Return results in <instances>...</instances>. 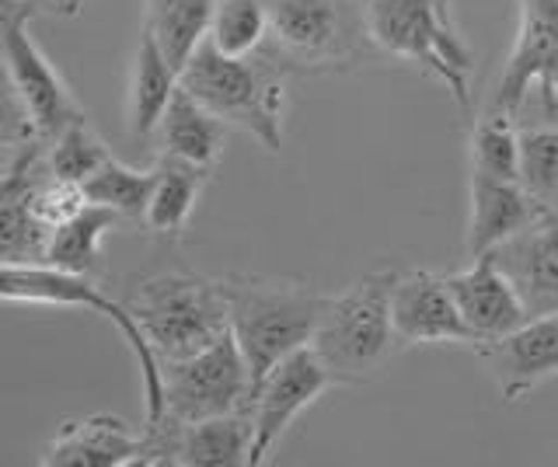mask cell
<instances>
[{
  "label": "cell",
  "mask_w": 558,
  "mask_h": 467,
  "mask_svg": "<svg viewBox=\"0 0 558 467\" xmlns=\"http://www.w3.org/2000/svg\"><path fill=\"white\" fill-rule=\"evenodd\" d=\"M220 283L227 310H231V332L258 388L276 370V362L311 345L325 315L328 293L311 290V283L301 280L252 272H227L220 275Z\"/></svg>",
  "instance_id": "cell-1"
},
{
  "label": "cell",
  "mask_w": 558,
  "mask_h": 467,
  "mask_svg": "<svg viewBox=\"0 0 558 467\" xmlns=\"http://www.w3.org/2000/svg\"><path fill=\"white\" fill-rule=\"evenodd\" d=\"M182 88L231 130L255 136L269 153L283 150L287 71L266 49L252 57H227L206 39L185 63Z\"/></svg>",
  "instance_id": "cell-2"
},
{
  "label": "cell",
  "mask_w": 558,
  "mask_h": 467,
  "mask_svg": "<svg viewBox=\"0 0 558 467\" xmlns=\"http://www.w3.org/2000/svg\"><path fill=\"white\" fill-rule=\"evenodd\" d=\"M453 0H366V36L374 53L418 66L444 84L461 112H471L475 49L461 36L450 11Z\"/></svg>",
  "instance_id": "cell-3"
},
{
  "label": "cell",
  "mask_w": 558,
  "mask_h": 467,
  "mask_svg": "<svg viewBox=\"0 0 558 467\" xmlns=\"http://www.w3.org/2000/svg\"><path fill=\"white\" fill-rule=\"evenodd\" d=\"M398 269H374L328 297L311 349L336 377V384H363L391 359L398 332L391 318V293Z\"/></svg>",
  "instance_id": "cell-4"
},
{
  "label": "cell",
  "mask_w": 558,
  "mask_h": 467,
  "mask_svg": "<svg viewBox=\"0 0 558 467\" xmlns=\"http://www.w3.org/2000/svg\"><path fill=\"white\" fill-rule=\"evenodd\" d=\"M122 300L161 359L192 356L231 332L220 275L214 280L196 272H154L136 280Z\"/></svg>",
  "instance_id": "cell-5"
},
{
  "label": "cell",
  "mask_w": 558,
  "mask_h": 467,
  "mask_svg": "<svg viewBox=\"0 0 558 467\" xmlns=\"http://www.w3.org/2000/svg\"><path fill=\"white\" fill-rule=\"evenodd\" d=\"M266 53L296 74L345 71L366 57V0H266Z\"/></svg>",
  "instance_id": "cell-6"
},
{
  "label": "cell",
  "mask_w": 558,
  "mask_h": 467,
  "mask_svg": "<svg viewBox=\"0 0 558 467\" xmlns=\"http://www.w3.org/2000/svg\"><path fill=\"white\" fill-rule=\"evenodd\" d=\"M0 297L8 304H32V307H81L112 321L140 370V388H144V408H147L144 422H154L165 415L161 356L154 353L150 339L144 335V328L133 318L126 300H116L109 293H101L95 275L63 272L52 266H4V272H0Z\"/></svg>",
  "instance_id": "cell-7"
},
{
  "label": "cell",
  "mask_w": 558,
  "mask_h": 467,
  "mask_svg": "<svg viewBox=\"0 0 558 467\" xmlns=\"http://www.w3.org/2000/svg\"><path fill=\"white\" fill-rule=\"evenodd\" d=\"M161 373H165L161 419L189 426L199 419H214V415L252 411L255 380L234 332L220 335L214 345H206V349L192 356L161 359Z\"/></svg>",
  "instance_id": "cell-8"
},
{
  "label": "cell",
  "mask_w": 558,
  "mask_h": 467,
  "mask_svg": "<svg viewBox=\"0 0 558 467\" xmlns=\"http://www.w3.org/2000/svg\"><path fill=\"white\" fill-rule=\"evenodd\" d=\"M35 14L39 11L32 8V0H4V11H0V49H4L8 91L22 101L35 130L46 140H52V136H60L87 115L77 95L70 91V84L57 71V63L35 42L28 28Z\"/></svg>",
  "instance_id": "cell-9"
},
{
  "label": "cell",
  "mask_w": 558,
  "mask_h": 467,
  "mask_svg": "<svg viewBox=\"0 0 558 467\" xmlns=\"http://www.w3.org/2000/svg\"><path fill=\"white\" fill-rule=\"evenodd\" d=\"M336 388V377L322 362V356L304 345L283 362H276V370L262 380L252 397V422H255V440H252V467H262L276 446L283 443L290 426L318 402V397Z\"/></svg>",
  "instance_id": "cell-10"
},
{
  "label": "cell",
  "mask_w": 558,
  "mask_h": 467,
  "mask_svg": "<svg viewBox=\"0 0 558 467\" xmlns=\"http://www.w3.org/2000/svg\"><path fill=\"white\" fill-rule=\"evenodd\" d=\"M558 88V0H520V25L493 91V109L520 115L531 95Z\"/></svg>",
  "instance_id": "cell-11"
},
{
  "label": "cell",
  "mask_w": 558,
  "mask_h": 467,
  "mask_svg": "<svg viewBox=\"0 0 558 467\" xmlns=\"http://www.w3.org/2000/svg\"><path fill=\"white\" fill-rule=\"evenodd\" d=\"M391 318L398 345H468L478 349L447 275L429 269L398 272L391 293Z\"/></svg>",
  "instance_id": "cell-12"
},
{
  "label": "cell",
  "mask_w": 558,
  "mask_h": 467,
  "mask_svg": "<svg viewBox=\"0 0 558 467\" xmlns=\"http://www.w3.org/2000/svg\"><path fill=\"white\" fill-rule=\"evenodd\" d=\"M545 213H551V210L531 193L527 182L496 179V175H485V171H471L468 175L464 248L471 258L485 255V251H496L510 237L534 228Z\"/></svg>",
  "instance_id": "cell-13"
},
{
  "label": "cell",
  "mask_w": 558,
  "mask_h": 467,
  "mask_svg": "<svg viewBox=\"0 0 558 467\" xmlns=\"http://www.w3.org/2000/svg\"><path fill=\"white\" fill-rule=\"evenodd\" d=\"M447 283L453 290V300H458L468 328L478 339V349L517 332V328L531 318L527 304H523L510 272L499 266L496 251L475 255L471 266L447 272Z\"/></svg>",
  "instance_id": "cell-14"
},
{
  "label": "cell",
  "mask_w": 558,
  "mask_h": 467,
  "mask_svg": "<svg viewBox=\"0 0 558 467\" xmlns=\"http://www.w3.org/2000/svg\"><path fill=\"white\" fill-rule=\"evenodd\" d=\"M478 356L506 402H523L541 384L558 377V315L527 318L517 332L482 345Z\"/></svg>",
  "instance_id": "cell-15"
},
{
  "label": "cell",
  "mask_w": 558,
  "mask_h": 467,
  "mask_svg": "<svg viewBox=\"0 0 558 467\" xmlns=\"http://www.w3.org/2000/svg\"><path fill=\"white\" fill-rule=\"evenodd\" d=\"M144 460V426H130L119 415H84L60 422L39 464L43 467H133Z\"/></svg>",
  "instance_id": "cell-16"
},
{
  "label": "cell",
  "mask_w": 558,
  "mask_h": 467,
  "mask_svg": "<svg viewBox=\"0 0 558 467\" xmlns=\"http://www.w3.org/2000/svg\"><path fill=\"white\" fill-rule=\"evenodd\" d=\"M523 304L534 315H558V213H545L534 228L496 248Z\"/></svg>",
  "instance_id": "cell-17"
},
{
  "label": "cell",
  "mask_w": 558,
  "mask_h": 467,
  "mask_svg": "<svg viewBox=\"0 0 558 467\" xmlns=\"http://www.w3.org/2000/svg\"><path fill=\"white\" fill-rule=\"evenodd\" d=\"M179 88H182L179 66H171V60L161 53V46H157L150 32L144 28L140 32L136 49H133L130 77H126V133H130V140H136V144L150 140Z\"/></svg>",
  "instance_id": "cell-18"
},
{
  "label": "cell",
  "mask_w": 558,
  "mask_h": 467,
  "mask_svg": "<svg viewBox=\"0 0 558 467\" xmlns=\"http://www.w3.org/2000/svg\"><path fill=\"white\" fill-rule=\"evenodd\" d=\"M227 130L231 126H227L223 119H217L203 101H196L185 88H179L154 136H157V147H161V153H168V158L214 171L227 144Z\"/></svg>",
  "instance_id": "cell-19"
},
{
  "label": "cell",
  "mask_w": 558,
  "mask_h": 467,
  "mask_svg": "<svg viewBox=\"0 0 558 467\" xmlns=\"http://www.w3.org/2000/svg\"><path fill=\"white\" fill-rule=\"evenodd\" d=\"M252 411H231L189 422L179 432L174 467H252Z\"/></svg>",
  "instance_id": "cell-20"
},
{
  "label": "cell",
  "mask_w": 558,
  "mask_h": 467,
  "mask_svg": "<svg viewBox=\"0 0 558 467\" xmlns=\"http://www.w3.org/2000/svg\"><path fill=\"white\" fill-rule=\"evenodd\" d=\"M209 175H214V171H206L199 164L157 153L154 193H150L147 213H144V228L157 237L179 241L182 231L189 228V217H192V210H196Z\"/></svg>",
  "instance_id": "cell-21"
},
{
  "label": "cell",
  "mask_w": 558,
  "mask_h": 467,
  "mask_svg": "<svg viewBox=\"0 0 558 467\" xmlns=\"http://www.w3.org/2000/svg\"><path fill=\"white\" fill-rule=\"evenodd\" d=\"M119 213L105 210V206L95 202H84L81 210L63 220L57 231L49 237V248H46V262L52 269H63V272H81V275H98L101 272V245L116 228H122Z\"/></svg>",
  "instance_id": "cell-22"
},
{
  "label": "cell",
  "mask_w": 558,
  "mask_h": 467,
  "mask_svg": "<svg viewBox=\"0 0 558 467\" xmlns=\"http://www.w3.org/2000/svg\"><path fill=\"white\" fill-rule=\"evenodd\" d=\"M144 4H147L144 28L161 46V53L171 60V66H179L182 74L192 53L209 39L217 0H144Z\"/></svg>",
  "instance_id": "cell-23"
},
{
  "label": "cell",
  "mask_w": 558,
  "mask_h": 467,
  "mask_svg": "<svg viewBox=\"0 0 558 467\" xmlns=\"http://www.w3.org/2000/svg\"><path fill=\"white\" fill-rule=\"evenodd\" d=\"M471 171L523 182L520 123L513 112L488 106L475 119V130H471Z\"/></svg>",
  "instance_id": "cell-24"
},
{
  "label": "cell",
  "mask_w": 558,
  "mask_h": 467,
  "mask_svg": "<svg viewBox=\"0 0 558 467\" xmlns=\"http://www.w3.org/2000/svg\"><path fill=\"white\" fill-rule=\"evenodd\" d=\"M150 193H154V168H130V164H122L116 153L105 158L95 175L84 182L87 202L105 206V210L119 213L126 223L133 220L144 223Z\"/></svg>",
  "instance_id": "cell-25"
},
{
  "label": "cell",
  "mask_w": 558,
  "mask_h": 467,
  "mask_svg": "<svg viewBox=\"0 0 558 467\" xmlns=\"http://www.w3.org/2000/svg\"><path fill=\"white\" fill-rule=\"evenodd\" d=\"M269 39L266 0H217L209 42L227 57H252Z\"/></svg>",
  "instance_id": "cell-26"
},
{
  "label": "cell",
  "mask_w": 558,
  "mask_h": 467,
  "mask_svg": "<svg viewBox=\"0 0 558 467\" xmlns=\"http://www.w3.org/2000/svg\"><path fill=\"white\" fill-rule=\"evenodd\" d=\"M520 150H523V182L531 193L558 213V123L541 119V123L520 126Z\"/></svg>",
  "instance_id": "cell-27"
},
{
  "label": "cell",
  "mask_w": 558,
  "mask_h": 467,
  "mask_svg": "<svg viewBox=\"0 0 558 467\" xmlns=\"http://www.w3.org/2000/svg\"><path fill=\"white\" fill-rule=\"evenodd\" d=\"M105 158H112V150L105 147V140L92 126H87V119L63 130L60 136H52L49 147H46L49 171L57 179L74 182V185H84L87 179H92Z\"/></svg>",
  "instance_id": "cell-28"
}]
</instances>
